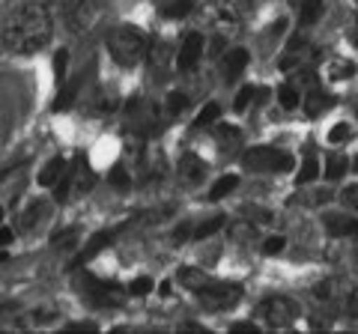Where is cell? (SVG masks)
I'll use <instances>...</instances> for the list:
<instances>
[{
    "instance_id": "obj_1",
    "label": "cell",
    "mask_w": 358,
    "mask_h": 334,
    "mask_svg": "<svg viewBox=\"0 0 358 334\" xmlns=\"http://www.w3.org/2000/svg\"><path fill=\"white\" fill-rule=\"evenodd\" d=\"M54 33V21H51V9L45 0H27L21 3L3 24V48L18 57H30V54L42 51L51 42Z\"/></svg>"
},
{
    "instance_id": "obj_2",
    "label": "cell",
    "mask_w": 358,
    "mask_h": 334,
    "mask_svg": "<svg viewBox=\"0 0 358 334\" xmlns=\"http://www.w3.org/2000/svg\"><path fill=\"white\" fill-rule=\"evenodd\" d=\"M108 54L120 66L131 69V66H138V63L147 60L150 42H147V36H143L138 27H114L108 33Z\"/></svg>"
},
{
    "instance_id": "obj_3",
    "label": "cell",
    "mask_w": 358,
    "mask_h": 334,
    "mask_svg": "<svg viewBox=\"0 0 358 334\" xmlns=\"http://www.w3.org/2000/svg\"><path fill=\"white\" fill-rule=\"evenodd\" d=\"M242 164L248 167V170L275 173V170H289V167H293V155L284 150H275V147H254L242 155Z\"/></svg>"
},
{
    "instance_id": "obj_4",
    "label": "cell",
    "mask_w": 358,
    "mask_h": 334,
    "mask_svg": "<svg viewBox=\"0 0 358 334\" xmlns=\"http://www.w3.org/2000/svg\"><path fill=\"white\" fill-rule=\"evenodd\" d=\"M105 15V6L102 0H78V3L66 13V21H69V30L72 33H90Z\"/></svg>"
},
{
    "instance_id": "obj_5",
    "label": "cell",
    "mask_w": 358,
    "mask_h": 334,
    "mask_svg": "<svg viewBox=\"0 0 358 334\" xmlns=\"http://www.w3.org/2000/svg\"><path fill=\"white\" fill-rule=\"evenodd\" d=\"M260 314L272 328H287V326H293V322L299 319V307H296L293 298L272 296V298H266V302L260 305Z\"/></svg>"
},
{
    "instance_id": "obj_6",
    "label": "cell",
    "mask_w": 358,
    "mask_h": 334,
    "mask_svg": "<svg viewBox=\"0 0 358 334\" xmlns=\"http://www.w3.org/2000/svg\"><path fill=\"white\" fill-rule=\"evenodd\" d=\"M197 296L203 298V305H209L212 310H224V307H230V305L239 302L242 286L239 284H224V281H215V277H212V281L200 289Z\"/></svg>"
},
{
    "instance_id": "obj_7",
    "label": "cell",
    "mask_w": 358,
    "mask_h": 334,
    "mask_svg": "<svg viewBox=\"0 0 358 334\" xmlns=\"http://www.w3.org/2000/svg\"><path fill=\"white\" fill-rule=\"evenodd\" d=\"M200 57H203V36H200V33H188V36L182 39V45H179V51H176L179 72L194 69Z\"/></svg>"
},
{
    "instance_id": "obj_8",
    "label": "cell",
    "mask_w": 358,
    "mask_h": 334,
    "mask_svg": "<svg viewBox=\"0 0 358 334\" xmlns=\"http://www.w3.org/2000/svg\"><path fill=\"white\" fill-rule=\"evenodd\" d=\"M114 236H117V230H102V233H96V236L90 239V242L84 245V248H81V254H78V260H75L72 266H81V263H87L90 257H96L99 251L108 248V245L114 242Z\"/></svg>"
},
{
    "instance_id": "obj_9",
    "label": "cell",
    "mask_w": 358,
    "mask_h": 334,
    "mask_svg": "<svg viewBox=\"0 0 358 334\" xmlns=\"http://www.w3.org/2000/svg\"><path fill=\"white\" fill-rule=\"evenodd\" d=\"M203 173H206V164L197 159L194 152H185L182 159H179V176L188 182H200L203 180Z\"/></svg>"
},
{
    "instance_id": "obj_10",
    "label": "cell",
    "mask_w": 358,
    "mask_h": 334,
    "mask_svg": "<svg viewBox=\"0 0 358 334\" xmlns=\"http://www.w3.org/2000/svg\"><path fill=\"white\" fill-rule=\"evenodd\" d=\"M69 170V164H66V159H51L48 164L42 167L39 173V185H57L63 180V173Z\"/></svg>"
},
{
    "instance_id": "obj_11",
    "label": "cell",
    "mask_w": 358,
    "mask_h": 334,
    "mask_svg": "<svg viewBox=\"0 0 358 334\" xmlns=\"http://www.w3.org/2000/svg\"><path fill=\"white\" fill-rule=\"evenodd\" d=\"M224 75L227 78H236L245 66H248V51L245 48H233V51H227V57H224Z\"/></svg>"
},
{
    "instance_id": "obj_12",
    "label": "cell",
    "mask_w": 358,
    "mask_h": 334,
    "mask_svg": "<svg viewBox=\"0 0 358 334\" xmlns=\"http://www.w3.org/2000/svg\"><path fill=\"white\" fill-rule=\"evenodd\" d=\"M194 6H197V0H164V3H162V15H167V18H185Z\"/></svg>"
},
{
    "instance_id": "obj_13",
    "label": "cell",
    "mask_w": 358,
    "mask_h": 334,
    "mask_svg": "<svg viewBox=\"0 0 358 334\" xmlns=\"http://www.w3.org/2000/svg\"><path fill=\"white\" fill-rule=\"evenodd\" d=\"M212 281L209 275H203L200 269H179V284H185L188 289H194V293H200L206 284Z\"/></svg>"
},
{
    "instance_id": "obj_14",
    "label": "cell",
    "mask_w": 358,
    "mask_h": 334,
    "mask_svg": "<svg viewBox=\"0 0 358 334\" xmlns=\"http://www.w3.org/2000/svg\"><path fill=\"white\" fill-rule=\"evenodd\" d=\"M326 230L331 236H346L355 230V221L350 215H326Z\"/></svg>"
},
{
    "instance_id": "obj_15",
    "label": "cell",
    "mask_w": 358,
    "mask_h": 334,
    "mask_svg": "<svg viewBox=\"0 0 358 334\" xmlns=\"http://www.w3.org/2000/svg\"><path fill=\"white\" fill-rule=\"evenodd\" d=\"M326 75L331 78V81H350V78L355 75V63L352 60H331Z\"/></svg>"
},
{
    "instance_id": "obj_16",
    "label": "cell",
    "mask_w": 358,
    "mask_h": 334,
    "mask_svg": "<svg viewBox=\"0 0 358 334\" xmlns=\"http://www.w3.org/2000/svg\"><path fill=\"white\" fill-rule=\"evenodd\" d=\"M326 108H331V99H329V96H322L320 90L308 93V102H305V114H308V117H317L320 110H326Z\"/></svg>"
},
{
    "instance_id": "obj_17",
    "label": "cell",
    "mask_w": 358,
    "mask_h": 334,
    "mask_svg": "<svg viewBox=\"0 0 358 334\" xmlns=\"http://www.w3.org/2000/svg\"><path fill=\"white\" fill-rule=\"evenodd\" d=\"M239 185V176H221V180L215 182V185H212V191H209V200H221L224 194H230L233 191V188H236Z\"/></svg>"
},
{
    "instance_id": "obj_18",
    "label": "cell",
    "mask_w": 358,
    "mask_h": 334,
    "mask_svg": "<svg viewBox=\"0 0 358 334\" xmlns=\"http://www.w3.org/2000/svg\"><path fill=\"white\" fill-rule=\"evenodd\" d=\"M317 176H320V161L313 159V155H308L305 164H301V170H299V176H296V182L305 185V182H313Z\"/></svg>"
},
{
    "instance_id": "obj_19",
    "label": "cell",
    "mask_w": 358,
    "mask_h": 334,
    "mask_svg": "<svg viewBox=\"0 0 358 334\" xmlns=\"http://www.w3.org/2000/svg\"><path fill=\"white\" fill-rule=\"evenodd\" d=\"M322 15V0H301V24H313Z\"/></svg>"
},
{
    "instance_id": "obj_20",
    "label": "cell",
    "mask_w": 358,
    "mask_h": 334,
    "mask_svg": "<svg viewBox=\"0 0 358 334\" xmlns=\"http://www.w3.org/2000/svg\"><path fill=\"white\" fill-rule=\"evenodd\" d=\"M299 90L293 84H284L281 90H278V102H281V108H287V110H293V108H299Z\"/></svg>"
},
{
    "instance_id": "obj_21",
    "label": "cell",
    "mask_w": 358,
    "mask_h": 334,
    "mask_svg": "<svg viewBox=\"0 0 358 334\" xmlns=\"http://www.w3.org/2000/svg\"><path fill=\"white\" fill-rule=\"evenodd\" d=\"M221 117V108L212 102V105H206L203 110H200L197 114V119H194V129H203V126H212V122H215Z\"/></svg>"
},
{
    "instance_id": "obj_22",
    "label": "cell",
    "mask_w": 358,
    "mask_h": 334,
    "mask_svg": "<svg viewBox=\"0 0 358 334\" xmlns=\"http://www.w3.org/2000/svg\"><path fill=\"white\" fill-rule=\"evenodd\" d=\"M346 167H350V161L341 159V155H331L329 164H326V180H341L346 173Z\"/></svg>"
},
{
    "instance_id": "obj_23",
    "label": "cell",
    "mask_w": 358,
    "mask_h": 334,
    "mask_svg": "<svg viewBox=\"0 0 358 334\" xmlns=\"http://www.w3.org/2000/svg\"><path fill=\"white\" fill-rule=\"evenodd\" d=\"M350 138H352V129L346 126V122H338V126L329 131V140H331V143H346Z\"/></svg>"
},
{
    "instance_id": "obj_24",
    "label": "cell",
    "mask_w": 358,
    "mask_h": 334,
    "mask_svg": "<svg viewBox=\"0 0 358 334\" xmlns=\"http://www.w3.org/2000/svg\"><path fill=\"white\" fill-rule=\"evenodd\" d=\"M224 227V218H212V221H206V224H200L197 230H194V236L197 239H206V236H212L215 230H221Z\"/></svg>"
},
{
    "instance_id": "obj_25",
    "label": "cell",
    "mask_w": 358,
    "mask_h": 334,
    "mask_svg": "<svg viewBox=\"0 0 358 334\" xmlns=\"http://www.w3.org/2000/svg\"><path fill=\"white\" fill-rule=\"evenodd\" d=\"M75 90H78V81H72V84H66V87H63V96L57 99V102H54V108H57V110H63V108H69V105H72V99H75Z\"/></svg>"
},
{
    "instance_id": "obj_26",
    "label": "cell",
    "mask_w": 358,
    "mask_h": 334,
    "mask_svg": "<svg viewBox=\"0 0 358 334\" xmlns=\"http://www.w3.org/2000/svg\"><path fill=\"white\" fill-rule=\"evenodd\" d=\"M42 215H45V203H39V200H36V203H30L27 215H24V227H33V221H36V224H39Z\"/></svg>"
},
{
    "instance_id": "obj_27",
    "label": "cell",
    "mask_w": 358,
    "mask_h": 334,
    "mask_svg": "<svg viewBox=\"0 0 358 334\" xmlns=\"http://www.w3.org/2000/svg\"><path fill=\"white\" fill-rule=\"evenodd\" d=\"M150 289H152V281H150V277H134L131 286H129V293H131V296H147Z\"/></svg>"
},
{
    "instance_id": "obj_28",
    "label": "cell",
    "mask_w": 358,
    "mask_h": 334,
    "mask_svg": "<svg viewBox=\"0 0 358 334\" xmlns=\"http://www.w3.org/2000/svg\"><path fill=\"white\" fill-rule=\"evenodd\" d=\"M341 200H343V203L350 206V209H355V212H358V182H355V185H346L343 194H341Z\"/></svg>"
},
{
    "instance_id": "obj_29",
    "label": "cell",
    "mask_w": 358,
    "mask_h": 334,
    "mask_svg": "<svg viewBox=\"0 0 358 334\" xmlns=\"http://www.w3.org/2000/svg\"><path fill=\"white\" fill-rule=\"evenodd\" d=\"M66 63H69V51H60L57 57H54V72H57V81L66 78Z\"/></svg>"
},
{
    "instance_id": "obj_30",
    "label": "cell",
    "mask_w": 358,
    "mask_h": 334,
    "mask_svg": "<svg viewBox=\"0 0 358 334\" xmlns=\"http://www.w3.org/2000/svg\"><path fill=\"white\" fill-rule=\"evenodd\" d=\"M281 251H284V239L281 236H272L263 245V254H268V257H272V254H281Z\"/></svg>"
},
{
    "instance_id": "obj_31",
    "label": "cell",
    "mask_w": 358,
    "mask_h": 334,
    "mask_svg": "<svg viewBox=\"0 0 358 334\" xmlns=\"http://www.w3.org/2000/svg\"><path fill=\"white\" fill-rule=\"evenodd\" d=\"M254 93H257L254 87H245V90L236 96V110H245V108H248V105H251V99H254Z\"/></svg>"
},
{
    "instance_id": "obj_32",
    "label": "cell",
    "mask_w": 358,
    "mask_h": 334,
    "mask_svg": "<svg viewBox=\"0 0 358 334\" xmlns=\"http://www.w3.org/2000/svg\"><path fill=\"white\" fill-rule=\"evenodd\" d=\"M45 3H48V9H60V13L66 15V13H69V9L78 3V0H45Z\"/></svg>"
},
{
    "instance_id": "obj_33",
    "label": "cell",
    "mask_w": 358,
    "mask_h": 334,
    "mask_svg": "<svg viewBox=\"0 0 358 334\" xmlns=\"http://www.w3.org/2000/svg\"><path fill=\"white\" fill-rule=\"evenodd\" d=\"M167 108H171V114H179V110L185 108V96H179V93H171V102H167Z\"/></svg>"
},
{
    "instance_id": "obj_34",
    "label": "cell",
    "mask_w": 358,
    "mask_h": 334,
    "mask_svg": "<svg viewBox=\"0 0 358 334\" xmlns=\"http://www.w3.org/2000/svg\"><path fill=\"white\" fill-rule=\"evenodd\" d=\"M110 182H114V185H126L129 182L126 170H122V167H114V170H110Z\"/></svg>"
},
{
    "instance_id": "obj_35",
    "label": "cell",
    "mask_w": 358,
    "mask_h": 334,
    "mask_svg": "<svg viewBox=\"0 0 358 334\" xmlns=\"http://www.w3.org/2000/svg\"><path fill=\"white\" fill-rule=\"evenodd\" d=\"M233 334H257V326H251V322H236Z\"/></svg>"
},
{
    "instance_id": "obj_36",
    "label": "cell",
    "mask_w": 358,
    "mask_h": 334,
    "mask_svg": "<svg viewBox=\"0 0 358 334\" xmlns=\"http://www.w3.org/2000/svg\"><path fill=\"white\" fill-rule=\"evenodd\" d=\"M218 138H239V129H233V126H218Z\"/></svg>"
},
{
    "instance_id": "obj_37",
    "label": "cell",
    "mask_w": 358,
    "mask_h": 334,
    "mask_svg": "<svg viewBox=\"0 0 358 334\" xmlns=\"http://www.w3.org/2000/svg\"><path fill=\"white\" fill-rule=\"evenodd\" d=\"M6 242H13V230H0V248H3Z\"/></svg>"
},
{
    "instance_id": "obj_38",
    "label": "cell",
    "mask_w": 358,
    "mask_h": 334,
    "mask_svg": "<svg viewBox=\"0 0 358 334\" xmlns=\"http://www.w3.org/2000/svg\"><path fill=\"white\" fill-rule=\"evenodd\" d=\"M0 263H6V254L3 251H0Z\"/></svg>"
},
{
    "instance_id": "obj_39",
    "label": "cell",
    "mask_w": 358,
    "mask_h": 334,
    "mask_svg": "<svg viewBox=\"0 0 358 334\" xmlns=\"http://www.w3.org/2000/svg\"><path fill=\"white\" fill-rule=\"evenodd\" d=\"M352 167H355V170H358V155H355V159H352Z\"/></svg>"
},
{
    "instance_id": "obj_40",
    "label": "cell",
    "mask_w": 358,
    "mask_h": 334,
    "mask_svg": "<svg viewBox=\"0 0 358 334\" xmlns=\"http://www.w3.org/2000/svg\"><path fill=\"white\" fill-rule=\"evenodd\" d=\"M352 233H355V239H358V221H355V230Z\"/></svg>"
},
{
    "instance_id": "obj_41",
    "label": "cell",
    "mask_w": 358,
    "mask_h": 334,
    "mask_svg": "<svg viewBox=\"0 0 358 334\" xmlns=\"http://www.w3.org/2000/svg\"><path fill=\"white\" fill-rule=\"evenodd\" d=\"M0 218H3V209H0Z\"/></svg>"
},
{
    "instance_id": "obj_42",
    "label": "cell",
    "mask_w": 358,
    "mask_h": 334,
    "mask_svg": "<svg viewBox=\"0 0 358 334\" xmlns=\"http://www.w3.org/2000/svg\"><path fill=\"white\" fill-rule=\"evenodd\" d=\"M355 114H358V108H355Z\"/></svg>"
}]
</instances>
